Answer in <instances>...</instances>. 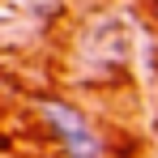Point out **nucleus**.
I'll return each mask as SVG.
<instances>
[{"instance_id": "obj_1", "label": "nucleus", "mask_w": 158, "mask_h": 158, "mask_svg": "<svg viewBox=\"0 0 158 158\" xmlns=\"http://www.w3.org/2000/svg\"><path fill=\"white\" fill-rule=\"evenodd\" d=\"M69 56H73V73L85 85L124 77V69L132 60V39L124 30V22H120V13L98 9L94 17H85L69 39Z\"/></svg>"}, {"instance_id": "obj_2", "label": "nucleus", "mask_w": 158, "mask_h": 158, "mask_svg": "<svg viewBox=\"0 0 158 158\" xmlns=\"http://www.w3.org/2000/svg\"><path fill=\"white\" fill-rule=\"evenodd\" d=\"M30 115L43 124L56 158H111L107 137L94 128V120L77 103L56 98V94H34L30 98Z\"/></svg>"}]
</instances>
